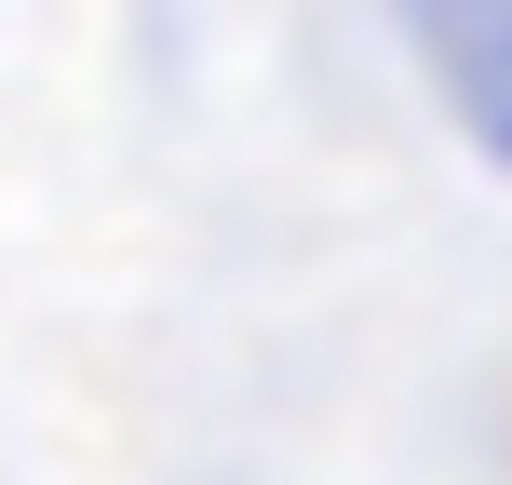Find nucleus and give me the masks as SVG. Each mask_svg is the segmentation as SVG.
I'll use <instances>...</instances> for the list:
<instances>
[{
  "mask_svg": "<svg viewBox=\"0 0 512 485\" xmlns=\"http://www.w3.org/2000/svg\"><path fill=\"white\" fill-rule=\"evenodd\" d=\"M405 54L432 81V108L459 122V149H486L512 176V0H445V14H405Z\"/></svg>",
  "mask_w": 512,
  "mask_h": 485,
  "instance_id": "nucleus-1",
  "label": "nucleus"
}]
</instances>
